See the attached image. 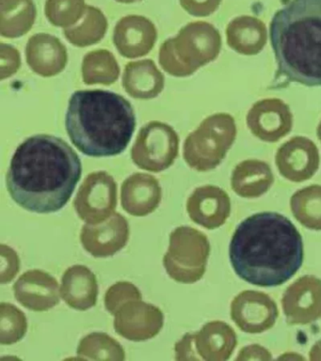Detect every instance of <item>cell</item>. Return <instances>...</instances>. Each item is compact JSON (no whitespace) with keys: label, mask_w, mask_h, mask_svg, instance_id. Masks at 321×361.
I'll use <instances>...</instances> for the list:
<instances>
[{"label":"cell","mask_w":321,"mask_h":361,"mask_svg":"<svg viewBox=\"0 0 321 361\" xmlns=\"http://www.w3.org/2000/svg\"><path fill=\"white\" fill-rule=\"evenodd\" d=\"M83 166L63 138L35 135L18 147L7 173V189L16 203L38 214L56 213L71 199Z\"/></svg>","instance_id":"6da1fadb"},{"label":"cell","mask_w":321,"mask_h":361,"mask_svg":"<svg viewBox=\"0 0 321 361\" xmlns=\"http://www.w3.org/2000/svg\"><path fill=\"white\" fill-rule=\"evenodd\" d=\"M229 255L236 275L248 283L280 286L303 265V237L283 214L263 212L247 217L238 226Z\"/></svg>","instance_id":"7a4b0ae2"},{"label":"cell","mask_w":321,"mask_h":361,"mask_svg":"<svg viewBox=\"0 0 321 361\" xmlns=\"http://www.w3.org/2000/svg\"><path fill=\"white\" fill-rule=\"evenodd\" d=\"M66 132L83 154L92 157L120 154L136 128L133 107L123 96L104 90H78L70 98Z\"/></svg>","instance_id":"3957f363"},{"label":"cell","mask_w":321,"mask_h":361,"mask_svg":"<svg viewBox=\"0 0 321 361\" xmlns=\"http://www.w3.org/2000/svg\"><path fill=\"white\" fill-rule=\"evenodd\" d=\"M278 75L321 87V0H289L269 25Z\"/></svg>","instance_id":"277c9868"},{"label":"cell","mask_w":321,"mask_h":361,"mask_svg":"<svg viewBox=\"0 0 321 361\" xmlns=\"http://www.w3.org/2000/svg\"><path fill=\"white\" fill-rule=\"evenodd\" d=\"M222 49V36L207 22H193L160 47L159 63L169 75L186 78L215 61Z\"/></svg>","instance_id":"5b68a950"},{"label":"cell","mask_w":321,"mask_h":361,"mask_svg":"<svg viewBox=\"0 0 321 361\" xmlns=\"http://www.w3.org/2000/svg\"><path fill=\"white\" fill-rule=\"evenodd\" d=\"M235 118L227 113H216L205 118L186 138L183 157L197 171H212L226 157L236 137Z\"/></svg>","instance_id":"8992f818"},{"label":"cell","mask_w":321,"mask_h":361,"mask_svg":"<svg viewBox=\"0 0 321 361\" xmlns=\"http://www.w3.org/2000/svg\"><path fill=\"white\" fill-rule=\"evenodd\" d=\"M210 254L207 237L196 228L181 226L171 233L163 265L174 281L184 284L195 283L205 275Z\"/></svg>","instance_id":"52a82bcc"},{"label":"cell","mask_w":321,"mask_h":361,"mask_svg":"<svg viewBox=\"0 0 321 361\" xmlns=\"http://www.w3.org/2000/svg\"><path fill=\"white\" fill-rule=\"evenodd\" d=\"M179 151V137L173 127L151 121L140 130L131 149L138 168L151 172L165 171L173 165Z\"/></svg>","instance_id":"ba28073f"},{"label":"cell","mask_w":321,"mask_h":361,"mask_svg":"<svg viewBox=\"0 0 321 361\" xmlns=\"http://www.w3.org/2000/svg\"><path fill=\"white\" fill-rule=\"evenodd\" d=\"M117 205V185L106 171L89 174L78 189L74 206L80 219L99 224L114 213Z\"/></svg>","instance_id":"9c48e42d"},{"label":"cell","mask_w":321,"mask_h":361,"mask_svg":"<svg viewBox=\"0 0 321 361\" xmlns=\"http://www.w3.org/2000/svg\"><path fill=\"white\" fill-rule=\"evenodd\" d=\"M183 338L187 360L225 361L238 344L235 330L222 321L210 322L200 331L187 333Z\"/></svg>","instance_id":"30bf717a"},{"label":"cell","mask_w":321,"mask_h":361,"mask_svg":"<svg viewBox=\"0 0 321 361\" xmlns=\"http://www.w3.org/2000/svg\"><path fill=\"white\" fill-rule=\"evenodd\" d=\"M278 316L275 301L258 290H243L231 304V318L242 331L250 334H259L272 329Z\"/></svg>","instance_id":"8fae6325"},{"label":"cell","mask_w":321,"mask_h":361,"mask_svg":"<svg viewBox=\"0 0 321 361\" xmlns=\"http://www.w3.org/2000/svg\"><path fill=\"white\" fill-rule=\"evenodd\" d=\"M114 316L117 334L132 341H147L156 337L164 324L162 310L142 299L126 302Z\"/></svg>","instance_id":"7c38bea8"},{"label":"cell","mask_w":321,"mask_h":361,"mask_svg":"<svg viewBox=\"0 0 321 361\" xmlns=\"http://www.w3.org/2000/svg\"><path fill=\"white\" fill-rule=\"evenodd\" d=\"M246 121L255 137L265 142L274 143L291 132L293 115L283 100L267 98L253 104Z\"/></svg>","instance_id":"4fadbf2b"},{"label":"cell","mask_w":321,"mask_h":361,"mask_svg":"<svg viewBox=\"0 0 321 361\" xmlns=\"http://www.w3.org/2000/svg\"><path fill=\"white\" fill-rule=\"evenodd\" d=\"M276 166L281 176L294 183L311 179L320 168L317 145L305 137H294L278 149Z\"/></svg>","instance_id":"5bb4252c"},{"label":"cell","mask_w":321,"mask_h":361,"mask_svg":"<svg viewBox=\"0 0 321 361\" xmlns=\"http://www.w3.org/2000/svg\"><path fill=\"white\" fill-rule=\"evenodd\" d=\"M289 324H307L321 317V279L303 276L290 285L281 299Z\"/></svg>","instance_id":"9a60e30c"},{"label":"cell","mask_w":321,"mask_h":361,"mask_svg":"<svg viewBox=\"0 0 321 361\" xmlns=\"http://www.w3.org/2000/svg\"><path fill=\"white\" fill-rule=\"evenodd\" d=\"M129 226L122 214L114 213L99 224L83 226L80 241L83 247L97 258H105L116 254L128 244Z\"/></svg>","instance_id":"2e32d148"},{"label":"cell","mask_w":321,"mask_h":361,"mask_svg":"<svg viewBox=\"0 0 321 361\" xmlns=\"http://www.w3.org/2000/svg\"><path fill=\"white\" fill-rule=\"evenodd\" d=\"M187 211L190 219L207 230L224 225L231 214V200L224 189L216 185L200 186L188 197Z\"/></svg>","instance_id":"e0dca14e"},{"label":"cell","mask_w":321,"mask_h":361,"mask_svg":"<svg viewBox=\"0 0 321 361\" xmlns=\"http://www.w3.org/2000/svg\"><path fill=\"white\" fill-rule=\"evenodd\" d=\"M16 300L30 310L44 312L60 303L61 289L54 276L42 270H30L13 285Z\"/></svg>","instance_id":"ac0fdd59"},{"label":"cell","mask_w":321,"mask_h":361,"mask_svg":"<svg viewBox=\"0 0 321 361\" xmlns=\"http://www.w3.org/2000/svg\"><path fill=\"white\" fill-rule=\"evenodd\" d=\"M157 31L153 23L142 16L123 17L115 25L114 42L121 55L140 58L153 49Z\"/></svg>","instance_id":"d6986e66"},{"label":"cell","mask_w":321,"mask_h":361,"mask_svg":"<svg viewBox=\"0 0 321 361\" xmlns=\"http://www.w3.org/2000/svg\"><path fill=\"white\" fill-rule=\"evenodd\" d=\"M26 59L33 72L44 78H52L63 72L68 56L66 47L57 37L38 33L28 41Z\"/></svg>","instance_id":"ffe728a7"},{"label":"cell","mask_w":321,"mask_h":361,"mask_svg":"<svg viewBox=\"0 0 321 361\" xmlns=\"http://www.w3.org/2000/svg\"><path fill=\"white\" fill-rule=\"evenodd\" d=\"M159 180L150 174L134 173L123 180L121 202L123 210L134 216L153 213L162 202Z\"/></svg>","instance_id":"44dd1931"},{"label":"cell","mask_w":321,"mask_h":361,"mask_svg":"<svg viewBox=\"0 0 321 361\" xmlns=\"http://www.w3.org/2000/svg\"><path fill=\"white\" fill-rule=\"evenodd\" d=\"M98 295L97 276L84 265H74L61 279V296L72 309L87 310L95 307Z\"/></svg>","instance_id":"7402d4cb"},{"label":"cell","mask_w":321,"mask_h":361,"mask_svg":"<svg viewBox=\"0 0 321 361\" xmlns=\"http://www.w3.org/2000/svg\"><path fill=\"white\" fill-rule=\"evenodd\" d=\"M164 75L151 59L129 62L123 75V86L131 97L149 100L164 89Z\"/></svg>","instance_id":"603a6c76"},{"label":"cell","mask_w":321,"mask_h":361,"mask_svg":"<svg viewBox=\"0 0 321 361\" xmlns=\"http://www.w3.org/2000/svg\"><path fill=\"white\" fill-rule=\"evenodd\" d=\"M274 183L269 164L258 159L242 161L234 169L231 186L241 197L255 199L267 193Z\"/></svg>","instance_id":"cb8c5ba5"},{"label":"cell","mask_w":321,"mask_h":361,"mask_svg":"<svg viewBox=\"0 0 321 361\" xmlns=\"http://www.w3.org/2000/svg\"><path fill=\"white\" fill-rule=\"evenodd\" d=\"M227 44L236 53L255 56L264 49L267 41L266 25L253 16H239L226 27Z\"/></svg>","instance_id":"d4e9b609"},{"label":"cell","mask_w":321,"mask_h":361,"mask_svg":"<svg viewBox=\"0 0 321 361\" xmlns=\"http://www.w3.org/2000/svg\"><path fill=\"white\" fill-rule=\"evenodd\" d=\"M36 16L33 0H0V33L6 38H19L29 32Z\"/></svg>","instance_id":"484cf974"},{"label":"cell","mask_w":321,"mask_h":361,"mask_svg":"<svg viewBox=\"0 0 321 361\" xmlns=\"http://www.w3.org/2000/svg\"><path fill=\"white\" fill-rule=\"evenodd\" d=\"M109 24L103 11L94 6H87L83 21L74 27L66 28L67 41L78 47L97 44L105 36Z\"/></svg>","instance_id":"4316f807"},{"label":"cell","mask_w":321,"mask_h":361,"mask_svg":"<svg viewBox=\"0 0 321 361\" xmlns=\"http://www.w3.org/2000/svg\"><path fill=\"white\" fill-rule=\"evenodd\" d=\"M83 79L87 85L115 83L119 78V64L111 51L98 49L86 54L83 62Z\"/></svg>","instance_id":"83f0119b"},{"label":"cell","mask_w":321,"mask_h":361,"mask_svg":"<svg viewBox=\"0 0 321 361\" xmlns=\"http://www.w3.org/2000/svg\"><path fill=\"white\" fill-rule=\"evenodd\" d=\"M293 216L310 230L321 231V185L306 186L290 200Z\"/></svg>","instance_id":"f1b7e54d"},{"label":"cell","mask_w":321,"mask_h":361,"mask_svg":"<svg viewBox=\"0 0 321 361\" xmlns=\"http://www.w3.org/2000/svg\"><path fill=\"white\" fill-rule=\"evenodd\" d=\"M78 360H125L123 347L105 333H92L80 341L78 347Z\"/></svg>","instance_id":"f546056e"},{"label":"cell","mask_w":321,"mask_h":361,"mask_svg":"<svg viewBox=\"0 0 321 361\" xmlns=\"http://www.w3.org/2000/svg\"><path fill=\"white\" fill-rule=\"evenodd\" d=\"M85 0H47L44 13L52 25L69 28L85 14Z\"/></svg>","instance_id":"4dcf8cb0"},{"label":"cell","mask_w":321,"mask_h":361,"mask_svg":"<svg viewBox=\"0 0 321 361\" xmlns=\"http://www.w3.org/2000/svg\"><path fill=\"white\" fill-rule=\"evenodd\" d=\"M1 327H0V343L2 345L18 343L26 334L28 323L26 316L12 304L1 303Z\"/></svg>","instance_id":"1f68e13d"},{"label":"cell","mask_w":321,"mask_h":361,"mask_svg":"<svg viewBox=\"0 0 321 361\" xmlns=\"http://www.w3.org/2000/svg\"><path fill=\"white\" fill-rule=\"evenodd\" d=\"M136 299H142L139 289L131 282L121 281L109 288L105 295V305L108 312L114 315L126 302Z\"/></svg>","instance_id":"d6a6232c"},{"label":"cell","mask_w":321,"mask_h":361,"mask_svg":"<svg viewBox=\"0 0 321 361\" xmlns=\"http://www.w3.org/2000/svg\"><path fill=\"white\" fill-rule=\"evenodd\" d=\"M1 79L4 80L18 72L20 67V54L12 45L1 44Z\"/></svg>","instance_id":"836d02e7"},{"label":"cell","mask_w":321,"mask_h":361,"mask_svg":"<svg viewBox=\"0 0 321 361\" xmlns=\"http://www.w3.org/2000/svg\"><path fill=\"white\" fill-rule=\"evenodd\" d=\"M187 13L197 17H205L215 13L222 0H179Z\"/></svg>","instance_id":"e575fe53"},{"label":"cell","mask_w":321,"mask_h":361,"mask_svg":"<svg viewBox=\"0 0 321 361\" xmlns=\"http://www.w3.org/2000/svg\"><path fill=\"white\" fill-rule=\"evenodd\" d=\"M5 248H1V283H7L13 281V276L18 274L19 270V259L18 254L12 250V248L7 247V245H1Z\"/></svg>","instance_id":"d590c367"},{"label":"cell","mask_w":321,"mask_h":361,"mask_svg":"<svg viewBox=\"0 0 321 361\" xmlns=\"http://www.w3.org/2000/svg\"><path fill=\"white\" fill-rule=\"evenodd\" d=\"M272 357L269 351L258 344H253L242 348L239 351L238 357L236 360H272Z\"/></svg>","instance_id":"8d00e7d4"},{"label":"cell","mask_w":321,"mask_h":361,"mask_svg":"<svg viewBox=\"0 0 321 361\" xmlns=\"http://www.w3.org/2000/svg\"><path fill=\"white\" fill-rule=\"evenodd\" d=\"M309 358L312 361H321V340L310 350Z\"/></svg>","instance_id":"74e56055"},{"label":"cell","mask_w":321,"mask_h":361,"mask_svg":"<svg viewBox=\"0 0 321 361\" xmlns=\"http://www.w3.org/2000/svg\"><path fill=\"white\" fill-rule=\"evenodd\" d=\"M117 2L125 3V4H129V3H135L138 1H142V0H116Z\"/></svg>","instance_id":"f35d334b"},{"label":"cell","mask_w":321,"mask_h":361,"mask_svg":"<svg viewBox=\"0 0 321 361\" xmlns=\"http://www.w3.org/2000/svg\"><path fill=\"white\" fill-rule=\"evenodd\" d=\"M317 135L318 140H320V141L321 142V121H320V124H318V126H317Z\"/></svg>","instance_id":"ab89813d"}]
</instances>
